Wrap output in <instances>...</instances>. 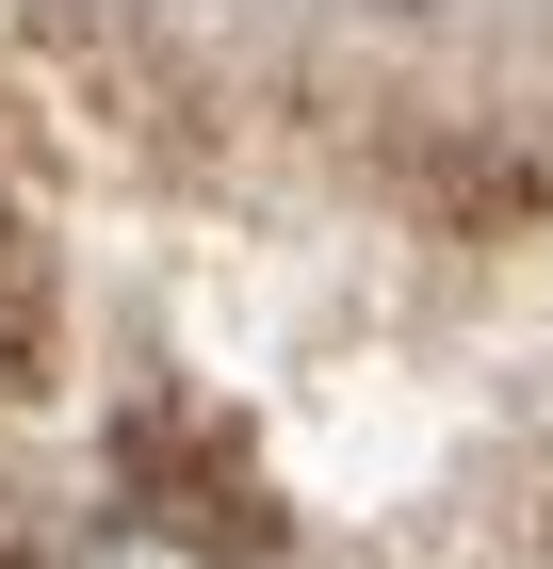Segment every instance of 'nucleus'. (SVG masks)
Returning <instances> with one entry per match:
<instances>
[{"instance_id":"1","label":"nucleus","mask_w":553,"mask_h":569,"mask_svg":"<svg viewBox=\"0 0 553 569\" xmlns=\"http://www.w3.org/2000/svg\"><path fill=\"white\" fill-rule=\"evenodd\" d=\"M66 569H213V553H179V537H82Z\"/></svg>"}]
</instances>
